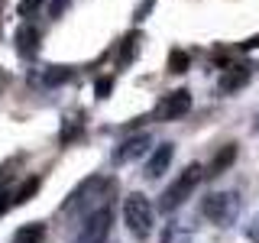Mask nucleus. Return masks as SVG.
<instances>
[{"label":"nucleus","mask_w":259,"mask_h":243,"mask_svg":"<svg viewBox=\"0 0 259 243\" xmlns=\"http://www.w3.org/2000/svg\"><path fill=\"white\" fill-rule=\"evenodd\" d=\"M123 224L136 240H149L156 227V208L143 191H133L123 198Z\"/></svg>","instance_id":"nucleus-1"},{"label":"nucleus","mask_w":259,"mask_h":243,"mask_svg":"<svg viewBox=\"0 0 259 243\" xmlns=\"http://www.w3.org/2000/svg\"><path fill=\"white\" fill-rule=\"evenodd\" d=\"M201 178H204V169H201L198 162L185 166V172L178 175L165 191H162V198H159V211H162V214H172V211H178V208L185 205V201H188V194L198 188Z\"/></svg>","instance_id":"nucleus-2"},{"label":"nucleus","mask_w":259,"mask_h":243,"mask_svg":"<svg viewBox=\"0 0 259 243\" xmlns=\"http://www.w3.org/2000/svg\"><path fill=\"white\" fill-rule=\"evenodd\" d=\"M201 214L207 217L210 224H233L240 214V194L237 191H210L204 198V205H201Z\"/></svg>","instance_id":"nucleus-3"},{"label":"nucleus","mask_w":259,"mask_h":243,"mask_svg":"<svg viewBox=\"0 0 259 243\" xmlns=\"http://www.w3.org/2000/svg\"><path fill=\"white\" fill-rule=\"evenodd\" d=\"M113 224V205H101L94 211H88L81 217V230H78V243H104Z\"/></svg>","instance_id":"nucleus-4"},{"label":"nucleus","mask_w":259,"mask_h":243,"mask_svg":"<svg viewBox=\"0 0 259 243\" xmlns=\"http://www.w3.org/2000/svg\"><path fill=\"white\" fill-rule=\"evenodd\" d=\"M188 110H191V91H188V88H178V91H168V94L156 104V110H152L149 120L172 124V120H182Z\"/></svg>","instance_id":"nucleus-5"},{"label":"nucleus","mask_w":259,"mask_h":243,"mask_svg":"<svg viewBox=\"0 0 259 243\" xmlns=\"http://www.w3.org/2000/svg\"><path fill=\"white\" fill-rule=\"evenodd\" d=\"M256 68H259V65H256L253 59H249V62H233V65H227L224 75H221V81H217V91H221V94H237L240 88H246L249 81H253Z\"/></svg>","instance_id":"nucleus-6"},{"label":"nucleus","mask_w":259,"mask_h":243,"mask_svg":"<svg viewBox=\"0 0 259 243\" xmlns=\"http://www.w3.org/2000/svg\"><path fill=\"white\" fill-rule=\"evenodd\" d=\"M149 146H152V133H136V136H126V140L117 146V152H113V162H117V166L136 162V159H143L146 152H149Z\"/></svg>","instance_id":"nucleus-7"},{"label":"nucleus","mask_w":259,"mask_h":243,"mask_svg":"<svg viewBox=\"0 0 259 243\" xmlns=\"http://www.w3.org/2000/svg\"><path fill=\"white\" fill-rule=\"evenodd\" d=\"M172 156H175V146L172 143L156 146V149H152V156H149V162H146V169H143V175L149 178V182H156V178L165 172L168 166H172Z\"/></svg>","instance_id":"nucleus-8"},{"label":"nucleus","mask_w":259,"mask_h":243,"mask_svg":"<svg viewBox=\"0 0 259 243\" xmlns=\"http://www.w3.org/2000/svg\"><path fill=\"white\" fill-rule=\"evenodd\" d=\"M13 43H16V52H20L23 59H32V55L39 52V29H36V26H32V23L26 20L20 29H16Z\"/></svg>","instance_id":"nucleus-9"},{"label":"nucleus","mask_w":259,"mask_h":243,"mask_svg":"<svg viewBox=\"0 0 259 243\" xmlns=\"http://www.w3.org/2000/svg\"><path fill=\"white\" fill-rule=\"evenodd\" d=\"M233 159H237V146L233 143H227V146H221V152H217L214 159H210V166H207V178H217V175H224L227 169L233 166Z\"/></svg>","instance_id":"nucleus-10"},{"label":"nucleus","mask_w":259,"mask_h":243,"mask_svg":"<svg viewBox=\"0 0 259 243\" xmlns=\"http://www.w3.org/2000/svg\"><path fill=\"white\" fill-rule=\"evenodd\" d=\"M42 237H46V224L32 221V224H23L13 233V243H42Z\"/></svg>","instance_id":"nucleus-11"},{"label":"nucleus","mask_w":259,"mask_h":243,"mask_svg":"<svg viewBox=\"0 0 259 243\" xmlns=\"http://www.w3.org/2000/svg\"><path fill=\"white\" fill-rule=\"evenodd\" d=\"M84 133V113H68L62 124V143H75Z\"/></svg>","instance_id":"nucleus-12"},{"label":"nucleus","mask_w":259,"mask_h":243,"mask_svg":"<svg viewBox=\"0 0 259 243\" xmlns=\"http://www.w3.org/2000/svg\"><path fill=\"white\" fill-rule=\"evenodd\" d=\"M39 185H42V178H39V175H29V178H23V182L13 188V205H26V201L32 198V194L39 191Z\"/></svg>","instance_id":"nucleus-13"},{"label":"nucleus","mask_w":259,"mask_h":243,"mask_svg":"<svg viewBox=\"0 0 259 243\" xmlns=\"http://www.w3.org/2000/svg\"><path fill=\"white\" fill-rule=\"evenodd\" d=\"M140 43H143V36H140V29L136 32H130V36H123V46H120V68H126L130 62H133V55L140 52Z\"/></svg>","instance_id":"nucleus-14"},{"label":"nucleus","mask_w":259,"mask_h":243,"mask_svg":"<svg viewBox=\"0 0 259 243\" xmlns=\"http://www.w3.org/2000/svg\"><path fill=\"white\" fill-rule=\"evenodd\" d=\"M71 75H75V71H71L68 65H49L46 75H42V85H49V88L65 85V81H71Z\"/></svg>","instance_id":"nucleus-15"},{"label":"nucleus","mask_w":259,"mask_h":243,"mask_svg":"<svg viewBox=\"0 0 259 243\" xmlns=\"http://www.w3.org/2000/svg\"><path fill=\"white\" fill-rule=\"evenodd\" d=\"M188 65H191V55L185 52V49H172V52H168V71H172V75H185Z\"/></svg>","instance_id":"nucleus-16"},{"label":"nucleus","mask_w":259,"mask_h":243,"mask_svg":"<svg viewBox=\"0 0 259 243\" xmlns=\"http://www.w3.org/2000/svg\"><path fill=\"white\" fill-rule=\"evenodd\" d=\"M162 243H191V233L182 224H165L162 230Z\"/></svg>","instance_id":"nucleus-17"},{"label":"nucleus","mask_w":259,"mask_h":243,"mask_svg":"<svg viewBox=\"0 0 259 243\" xmlns=\"http://www.w3.org/2000/svg\"><path fill=\"white\" fill-rule=\"evenodd\" d=\"M7 178H10V175H7V169H4V172H0V214H4V211L13 205V201H10V198H13V191L7 188Z\"/></svg>","instance_id":"nucleus-18"},{"label":"nucleus","mask_w":259,"mask_h":243,"mask_svg":"<svg viewBox=\"0 0 259 243\" xmlns=\"http://www.w3.org/2000/svg\"><path fill=\"white\" fill-rule=\"evenodd\" d=\"M94 94L101 97V101H104V97H110V94H113V78H110V75L97 78V81H94Z\"/></svg>","instance_id":"nucleus-19"},{"label":"nucleus","mask_w":259,"mask_h":243,"mask_svg":"<svg viewBox=\"0 0 259 243\" xmlns=\"http://www.w3.org/2000/svg\"><path fill=\"white\" fill-rule=\"evenodd\" d=\"M39 7H42V0H20V4H16V13H20L23 20H29V16L39 10Z\"/></svg>","instance_id":"nucleus-20"},{"label":"nucleus","mask_w":259,"mask_h":243,"mask_svg":"<svg viewBox=\"0 0 259 243\" xmlns=\"http://www.w3.org/2000/svg\"><path fill=\"white\" fill-rule=\"evenodd\" d=\"M156 7V0H140V7H136V13H133V20L136 23H143L146 16H149V10Z\"/></svg>","instance_id":"nucleus-21"},{"label":"nucleus","mask_w":259,"mask_h":243,"mask_svg":"<svg viewBox=\"0 0 259 243\" xmlns=\"http://www.w3.org/2000/svg\"><path fill=\"white\" fill-rule=\"evenodd\" d=\"M246 237L253 240V243H259V217H253V224L246 227Z\"/></svg>","instance_id":"nucleus-22"},{"label":"nucleus","mask_w":259,"mask_h":243,"mask_svg":"<svg viewBox=\"0 0 259 243\" xmlns=\"http://www.w3.org/2000/svg\"><path fill=\"white\" fill-rule=\"evenodd\" d=\"M7 85H10V71H7V68H0V94L7 91Z\"/></svg>","instance_id":"nucleus-23"},{"label":"nucleus","mask_w":259,"mask_h":243,"mask_svg":"<svg viewBox=\"0 0 259 243\" xmlns=\"http://www.w3.org/2000/svg\"><path fill=\"white\" fill-rule=\"evenodd\" d=\"M253 130H256V133H259V117H256V127H253Z\"/></svg>","instance_id":"nucleus-24"},{"label":"nucleus","mask_w":259,"mask_h":243,"mask_svg":"<svg viewBox=\"0 0 259 243\" xmlns=\"http://www.w3.org/2000/svg\"><path fill=\"white\" fill-rule=\"evenodd\" d=\"M0 7H4V0H0Z\"/></svg>","instance_id":"nucleus-25"}]
</instances>
